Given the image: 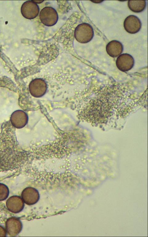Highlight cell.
Listing matches in <instances>:
<instances>
[{
	"mask_svg": "<svg viewBox=\"0 0 148 237\" xmlns=\"http://www.w3.org/2000/svg\"><path fill=\"white\" fill-rule=\"evenodd\" d=\"M94 35V31L92 26L89 24L84 23L80 24L76 28L74 36L79 42L86 43L90 41Z\"/></svg>",
	"mask_w": 148,
	"mask_h": 237,
	"instance_id": "1",
	"label": "cell"
},
{
	"mask_svg": "<svg viewBox=\"0 0 148 237\" xmlns=\"http://www.w3.org/2000/svg\"><path fill=\"white\" fill-rule=\"evenodd\" d=\"M39 18L42 23L47 26L55 25L57 22L58 16L56 10L53 8L47 6L41 11Z\"/></svg>",
	"mask_w": 148,
	"mask_h": 237,
	"instance_id": "2",
	"label": "cell"
},
{
	"mask_svg": "<svg viewBox=\"0 0 148 237\" xmlns=\"http://www.w3.org/2000/svg\"><path fill=\"white\" fill-rule=\"evenodd\" d=\"M39 11L38 6L34 1H28L22 5L21 11L22 15L25 18L31 19L36 18Z\"/></svg>",
	"mask_w": 148,
	"mask_h": 237,
	"instance_id": "3",
	"label": "cell"
},
{
	"mask_svg": "<svg viewBox=\"0 0 148 237\" xmlns=\"http://www.w3.org/2000/svg\"><path fill=\"white\" fill-rule=\"evenodd\" d=\"M142 23L141 21L136 16L130 15L125 19L124 27L125 31L130 34H135L141 29Z\"/></svg>",
	"mask_w": 148,
	"mask_h": 237,
	"instance_id": "4",
	"label": "cell"
},
{
	"mask_svg": "<svg viewBox=\"0 0 148 237\" xmlns=\"http://www.w3.org/2000/svg\"><path fill=\"white\" fill-rule=\"evenodd\" d=\"M134 60L133 57L127 53H124L120 55L117 58L116 64L120 70L125 72L131 69L133 67Z\"/></svg>",
	"mask_w": 148,
	"mask_h": 237,
	"instance_id": "5",
	"label": "cell"
},
{
	"mask_svg": "<svg viewBox=\"0 0 148 237\" xmlns=\"http://www.w3.org/2000/svg\"><path fill=\"white\" fill-rule=\"evenodd\" d=\"M22 197L23 202L28 205H32L38 201L39 195L38 190L35 189L28 187L22 191Z\"/></svg>",
	"mask_w": 148,
	"mask_h": 237,
	"instance_id": "6",
	"label": "cell"
},
{
	"mask_svg": "<svg viewBox=\"0 0 148 237\" xmlns=\"http://www.w3.org/2000/svg\"><path fill=\"white\" fill-rule=\"evenodd\" d=\"M6 227L8 234L11 236H15L21 231L22 226L19 219L13 217L9 218L7 220Z\"/></svg>",
	"mask_w": 148,
	"mask_h": 237,
	"instance_id": "7",
	"label": "cell"
},
{
	"mask_svg": "<svg viewBox=\"0 0 148 237\" xmlns=\"http://www.w3.org/2000/svg\"><path fill=\"white\" fill-rule=\"evenodd\" d=\"M6 206L8 210L13 213H16L20 212L24 206L23 200L18 196L11 197L7 201Z\"/></svg>",
	"mask_w": 148,
	"mask_h": 237,
	"instance_id": "8",
	"label": "cell"
},
{
	"mask_svg": "<svg viewBox=\"0 0 148 237\" xmlns=\"http://www.w3.org/2000/svg\"><path fill=\"white\" fill-rule=\"evenodd\" d=\"M123 46L119 41L113 40L109 42L106 46V51L111 57H115L120 55L122 52Z\"/></svg>",
	"mask_w": 148,
	"mask_h": 237,
	"instance_id": "9",
	"label": "cell"
},
{
	"mask_svg": "<svg viewBox=\"0 0 148 237\" xmlns=\"http://www.w3.org/2000/svg\"><path fill=\"white\" fill-rule=\"evenodd\" d=\"M33 94L36 97L43 96L46 93L47 86L45 82L41 79H35L33 83Z\"/></svg>",
	"mask_w": 148,
	"mask_h": 237,
	"instance_id": "10",
	"label": "cell"
},
{
	"mask_svg": "<svg viewBox=\"0 0 148 237\" xmlns=\"http://www.w3.org/2000/svg\"><path fill=\"white\" fill-rule=\"evenodd\" d=\"M128 5L129 8L132 11L135 13H139L145 9L146 2L144 0L129 1Z\"/></svg>",
	"mask_w": 148,
	"mask_h": 237,
	"instance_id": "11",
	"label": "cell"
},
{
	"mask_svg": "<svg viewBox=\"0 0 148 237\" xmlns=\"http://www.w3.org/2000/svg\"><path fill=\"white\" fill-rule=\"evenodd\" d=\"M9 190L5 185L0 183V201L6 199L8 197Z\"/></svg>",
	"mask_w": 148,
	"mask_h": 237,
	"instance_id": "12",
	"label": "cell"
},
{
	"mask_svg": "<svg viewBox=\"0 0 148 237\" xmlns=\"http://www.w3.org/2000/svg\"><path fill=\"white\" fill-rule=\"evenodd\" d=\"M6 234V231L4 228L0 226V236H5Z\"/></svg>",
	"mask_w": 148,
	"mask_h": 237,
	"instance_id": "13",
	"label": "cell"
}]
</instances>
